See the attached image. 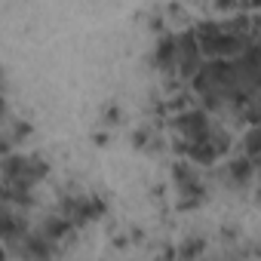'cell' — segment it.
Returning <instances> with one entry per match:
<instances>
[{"label": "cell", "instance_id": "8fae6325", "mask_svg": "<svg viewBox=\"0 0 261 261\" xmlns=\"http://www.w3.org/2000/svg\"><path fill=\"white\" fill-rule=\"evenodd\" d=\"M7 117V95H4V86H0V123Z\"/></svg>", "mask_w": 261, "mask_h": 261}, {"label": "cell", "instance_id": "7a4b0ae2", "mask_svg": "<svg viewBox=\"0 0 261 261\" xmlns=\"http://www.w3.org/2000/svg\"><path fill=\"white\" fill-rule=\"evenodd\" d=\"M203 59H233L255 40V19L237 16L227 22H203L194 28Z\"/></svg>", "mask_w": 261, "mask_h": 261}, {"label": "cell", "instance_id": "ba28073f", "mask_svg": "<svg viewBox=\"0 0 261 261\" xmlns=\"http://www.w3.org/2000/svg\"><path fill=\"white\" fill-rule=\"evenodd\" d=\"M154 68L163 74H175V34H163L154 46Z\"/></svg>", "mask_w": 261, "mask_h": 261}, {"label": "cell", "instance_id": "9c48e42d", "mask_svg": "<svg viewBox=\"0 0 261 261\" xmlns=\"http://www.w3.org/2000/svg\"><path fill=\"white\" fill-rule=\"evenodd\" d=\"M255 166L258 163H252L249 157H233L227 163V181H230V188H249L252 178H255Z\"/></svg>", "mask_w": 261, "mask_h": 261}, {"label": "cell", "instance_id": "5b68a950", "mask_svg": "<svg viewBox=\"0 0 261 261\" xmlns=\"http://www.w3.org/2000/svg\"><path fill=\"white\" fill-rule=\"evenodd\" d=\"M172 175H175V185H178V194H181L178 209H197L200 203H206V197H209L206 185H203V178L197 175V169L188 160H178L172 166Z\"/></svg>", "mask_w": 261, "mask_h": 261}, {"label": "cell", "instance_id": "6da1fadb", "mask_svg": "<svg viewBox=\"0 0 261 261\" xmlns=\"http://www.w3.org/2000/svg\"><path fill=\"white\" fill-rule=\"evenodd\" d=\"M172 123L181 136L175 142V151L181 157H188L191 163H218L230 151V136L215 120H209V114L200 108L178 111V117Z\"/></svg>", "mask_w": 261, "mask_h": 261}, {"label": "cell", "instance_id": "30bf717a", "mask_svg": "<svg viewBox=\"0 0 261 261\" xmlns=\"http://www.w3.org/2000/svg\"><path fill=\"white\" fill-rule=\"evenodd\" d=\"M120 120V108L114 105V108H105V123H117Z\"/></svg>", "mask_w": 261, "mask_h": 261}, {"label": "cell", "instance_id": "52a82bcc", "mask_svg": "<svg viewBox=\"0 0 261 261\" xmlns=\"http://www.w3.org/2000/svg\"><path fill=\"white\" fill-rule=\"evenodd\" d=\"M200 62H203V56H200L194 31L175 34V74L181 80H188V77H194V71L200 68Z\"/></svg>", "mask_w": 261, "mask_h": 261}, {"label": "cell", "instance_id": "3957f363", "mask_svg": "<svg viewBox=\"0 0 261 261\" xmlns=\"http://www.w3.org/2000/svg\"><path fill=\"white\" fill-rule=\"evenodd\" d=\"M49 175V163L46 157L37 154H4L0 157V185H10L19 191H34V185H40Z\"/></svg>", "mask_w": 261, "mask_h": 261}, {"label": "cell", "instance_id": "8992f818", "mask_svg": "<svg viewBox=\"0 0 261 261\" xmlns=\"http://www.w3.org/2000/svg\"><path fill=\"white\" fill-rule=\"evenodd\" d=\"M31 230L28 224V215L25 209H16V206H0V243H4L7 255L25 240V233Z\"/></svg>", "mask_w": 261, "mask_h": 261}, {"label": "cell", "instance_id": "277c9868", "mask_svg": "<svg viewBox=\"0 0 261 261\" xmlns=\"http://www.w3.org/2000/svg\"><path fill=\"white\" fill-rule=\"evenodd\" d=\"M105 200L98 197V194H71V197H65L62 203H59V215H65L74 227H80V224H89V221H95V218H101L105 215Z\"/></svg>", "mask_w": 261, "mask_h": 261}]
</instances>
